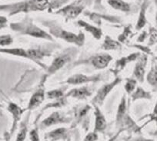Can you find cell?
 <instances>
[{
	"mask_svg": "<svg viewBox=\"0 0 157 141\" xmlns=\"http://www.w3.org/2000/svg\"><path fill=\"white\" fill-rule=\"evenodd\" d=\"M50 31L52 34L59 37V38H63L69 42L75 43L78 45H82L83 43L84 35L83 34H81V33L78 35H76L73 33L66 31V30H63V28L56 26V25H52V27H50Z\"/></svg>",
	"mask_w": 157,
	"mask_h": 141,
	"instance_id": "cell-1",
	"label": "cell"
},
{
	"mask_svg": "<svg viewBox=\"0 0 157 141\" xmlns=\"http://www.w3.org/2000/svg\"><path fill=\"white\" fill-rule=\"evenodd\" d=\"M12 28L16 30H20L24 34H29L31 36L36 37V38H47V39H52L49 34L46 32L43 31V30L36 27L32 23H26V24H13Z\"/></svg>",
	"mask_w": 157,
	"mask_h": 141,
	"instance_id": "cell-2",
	"label": "cell"
},
{
	"mask_svg": "<svg viewBox=\"0 0 157 141\" xmlns=\"http://www.w3.org/2000/svg\"><path fill=\"white\" fill-rule=\"evenodd\" d=\"M111 59V56H109V55H96L92 58L91 62L93 65L96 68H104L108 65Z\"/></svg>",
	"mask_w": 157,
	"mask_h": 141,
	"instance_id": "cell-3",
	"label": "cell"
},
{
	"mask_svg": "<svg viewBox=\"0 0 157 141\" xmlns=\"http://www.w3.org/2000/svg\"><path fill=\"white\" fill-rule=\"evenodd\" d=\"M120 81V79H116L115 81L112 82V83H110V84H109V85H105V86L102 87V88H101L99 91H98V94H97V95H96V99H95V101L101 103V102H102V100L105 99V97H106L107 94L109 93V91H111L113 88H114L115 85H117V84L119 83Z\"/></svg>",
	"mask_w": 157,
	"mask_h": 141,
	"instance_id": "cell-4",
	"label": "cell"
},
{
	"mask_svg": "<svg viewBox=\"0 0 157 141\" xmlns=\"http://www.w3.org/2000/svg\"><path fill=\"white\" fill-rule=\"evenodd\" d=\"M82 9L83 7L81 5H69L59 11V13H63L67 19H74L80 14Z\"/></svg>",
	"mask_w": 157,
	"mask_h": 141,
	"instance_id": "cell-5",
	"label": "cell"
},
{
	"mask_svg": "<svg viewBox=\"0 0 157 141\" xmlns=\"http://www.w3.org/2000/svg\"><path fill=\"white\" fill-rule=\"evenodd\" d=\"M68 60H69V57L67 55H62V56L57 57L49 67V70H48L49 74H52V73L56 72V70H58L59 69L61 68L67 62Z\"/></svg>",
	"mask_w": 157,
	"mask_h": 141,
	"instance_id": "cell-6",
	"label": "cell"
},
{
	"mask_svg": "<svg viewBox=\"0 0 157 141\" xmlns=\"http://www.w3.org/2000/svg\"><path fill=\"white\" fill-rule=\"evenodd\" d=\"M96 80H98L97 77H88V76L83 75V74H75V75L69 78L67 82L69 84H72V85H78V84L86 83V82L93 81Z\"/></svg>",
	"mask_w": 157,
	"mask_h": 141,
	"instance_id": "cell-7",
	"label": "cell"
},
{
	"mask_svg": "<svg viewBox=\"0 0 157 141\" xmlns=\"http://www.w3.org/2000/svg\"><path fill=\"white\" fill-rule=\"evenodd\" d=\"M45 97V93L43 90H39L37 92L35 93L30 100L29 104V109H33L39 106L42 102L43 101Z\"/></svg>",
	"mask_w": 157,
	"mask_h": 141,
	"instance_id": "cell-8",
	"label": "cell"
},
{
	"mask_svg": "<svg viewBox=\"0 0 157 141\" xmlns=\"http://www.w3.org/2000/svg\"><path fill=\"white\" fill-rule=\"evenodd\" d=\"M90 94H91V93L89 91L88 88L84 87V88H76V89L72 90L69 93L68 95L73 97H77V98H84V97L90 96Z\"/></svg>",
	"mask_w": 157,
	"mask_h": 141,
	"instance_id": "cell-9",
	"label": "cell"
},
{
	"mask_svg": "<svg viewBox=\"0 0 157 141\" xmlns=\"http://www.w3.org/2000/svg\"><path fill=\"white\" fill-rule=\"evenodd\" d=\"M63 121H64V119H63V117L60 116L59 113L55 112L50 117H49L47 119L45 120L43 122V124L44 126H46V127H49V126L52 125V124H58V123L63 122Z\"/></svg>",
	"mask_w": 157,
	"mask_h": 141,
	"instance_id": "cell-10",
	"label": "cell"
},
{
	"mask_svg": "<svg viewBox=\"0 0 157 141\" xmlns=\"http://www.w3.org/2000/svg\"><path fill=\"white\" fill-rule=\"evenodd\" d=\"M78 24H80L81 26L84 27L87 31H90V33H92L93 36L96 38H97V39L100 38L101 36H102V31H101V30L99 29V28H96V27L94 26H92V25H89V24L83 22V21H79V22H78Z\"/></svg>",
	"mask_w": 157,
	"mask_h": 141,
	"instance_id": "cell-11",
	"label": "cell"
},
{
	"mask_svg": "<svg viewBox=\"0 0 157 141\" xmlns=\"http://www.w3.org/2000/svg\"><path fill=\"white\" fill-rule=\"evenodd\" d=\"M0 52H3V53H8V54H11V55H19V56H22V57H25V58H29L27 52L22 49H0Z\"/></svg>",
	"mask_w": 157,
	"mask_h": 141,
	"instance_id": "cell-12",
	"label": "cell"
},
{
	"mask_svg": "<svg viewBox=\"0 0 157 141\" xmlns=\"http://www.w3.org/2000/svg\"><path fill=\"white\" fill-rule=\"evenodd\" d=\"M108 2L109 4H110L112 7L116 9L121 10V11L127 12L130 9L129 4L123 2V1H109Z\"/></svg>",
	"mask_w": 157,
	"mask_h": 141,
	"instance_id": "cell-13",
	"label": "cell"
},
{
	"mask_svg": "<svg viewBox=\"0 0 157 141\" xmlns=\"http://www.w3.org/2000/svg\"><path fill=\"white\" fill-rule=\"evenodd\" d=\"M144 73H145V69H144V65H143V61H140V62L137 63V64L136 65L135 70H134V74H135L136 77L138 78V80L142 82L143 81Z\"/></svg>",
	"mask_w": 157,
	"mask_h": 141,
	"instance_id": "cell-14",
	"label": "cell"
},
{
	"mask_svg": "<svg viewBox=\"0 0 157 141\" xmlns=\"http://www.w3.org/2000/svg\"><path fill=\"white\" fill-rule=\"evenodd\" d=\"M96 130H102L106 126L105 120L104 117L101 114L100 112L97 109V111L96 113Z\"/></svg>",
	"mask_w": 157,
	"mask_h": 141,
	"instance_id": "cell-15",
	"label": "cell"
},
{
	"mask_svg": "<svg viewBox=\"0 0 157 141\" xmlns=\"http://www.w3.org/2000/svg\"><path fill=\"white\" fill-rule=\"evenodd\" d=\"M120 47V45L119 44L118 42H116L113 41L109 37H107L105 40V42H104L103 48L105 50H112V49H119Z\"/></svg>",
	"mask_w": 157,
	"mask_h": 141,
	"instance_id": "cell-16",
	"label": "cell"
},
{
	"mask_svg": "<svg viewBox=\"0 0 157 141\" xmlns=\"http://www.w3.org/2000/svg\"><path fill=\"white\" fill-rule=\"evenodd\" d=\"M9 110L14 116L15 124H16V122L19 120V117H20L21 114V109L15 103H10V105H9Z\"/></svg>",
	"mask_w": 157,
	"mask_h": 141,
	"instance_id": "cell-17",
	"label": "cell"
},
{
	"mask_svg": "<svg viewBox=\"0 0 157 141\" xmlns=\"http://www.w3.org/2000/svg\"><path fill=\"white\" fill-rule=\"evenodd\" d=\"M145 11H146V5H143V7H142L141 12H140V18H139L138 23H137L136 28L137 29H140V28H143V26L146 24V19H145Z\"/></svg>",
	"mask_w": 157,
	"mask_h": 141,
	"instance_id": "cell-18",
	"label": "cell"
},
{
	"mask_svg": "<svg viewBox=\"0 0 157 141\" xmlns=\"http://www.w3.org/2000/svg\"><path fill=\"white\" fill-rule=\"evenodd\" d=\"M148 81L153 86L156 85V67L152 68L151 72L149 74V75H148Z\"/></svg>",
	"mask_w": 157,
	"mask_h": 141,
	"instance_id": "cell-19",
	"label": "cell"
},
{
	"mask_svg": "<svg viewBox=\"0 0 157 141\" xmlns=\"http://www.w3.org/2000/svg\"><path fill=\"white\" fill-rule=\"evenodd\" d=\"M12 42H13V39H12L10 35H2V36H0V45H9Z\"/></svg>",
	"mask_w": 157,
	"mask_h": 141,
	"instance_id": "cell-20",
	"label": "cell"
},
{
	"mask_svg": "<svg viewBox=\"0 0 157 141\" xmlns=\"http://www.w3.org/2000/svg\"><path fill=\"white\" fill-rule=\"evenodd\" d=\"M65 133V129L64 128H59L58 130H56L54 131L51 132L49 133V136L53 139H56V138H59L60 136H63Z\"/></svg>",
	"mask_w": 157,
	"mask_h": 141,
	"instance_id": "cell-21",
	"label": "cell"
},
{
	"mask_svg": "<svg viewBox=\"0 0 157 141\" xmlns=\"http://www.w3.org/2000/svg\"><path fill=\"white\" fill-rule=\"evenodd\" d=\"M63 95V92L59 90H55V91H49L47 94V96L49 98H59L60 97Z\"/></svg>",
	"mask_w": 157,
	"mask_h": 141,
	"instance_id": "cell-22",
	"label": "cell"
},
{
	"mask_svg": "<svg viewBox=\"0 0 157 141\" xmlns=\"http://www.w3.org/2000/svg\"><path fill=\"white\" fill-rule=\"evenodd\" d=\"M136 84V81L133 80H129L126 83V86H125V88H126V91L128 93H130L133 91V89L135 88Z\"/></svg>",
	"mask_w": 157,
	"mask_h": 141,
	"instance_id": "cell-23",
	"label": "cell"
},
{
	"mask_svg": "<svg viewBox=\"0 0 157 141\" xmlns=\"http://www.w3.org/2000/svg\"><path fill=\"white\" fill-rule=\"evenodd\" d=\"M125 111H126V100L125 99H123L121 103L120 104L119 107V111H118V117L121 116V115L124 114Z\"/></svg>",
	"mask_w": 157,
	"mask_h": 141,
	"instance_id": "cell-24",
	"label": "cell"
},
{
	"mask_svg": "<svg viewBox=\"0 0 157 141\" xmlns=\"http://www.w3.org/2000/svg\"><path fill=\"white\" fill-rule=\"evenodd\" d=\"M148 97V94H146V92H145L144 91H143L141 88H139V90L136 91V93L133 95V97L137 98V97Z\"/></svg>",
	"mask_w": 157,
	"mask_h": 141,
	"instance_id": "cell-25",
	"label": "cell"
},
{
	"mask_svg": "<svg viewBox=\"0 0 157 141\" xmlns=\"http://www.w3.org/2000/svg\"><path fill=\"white\" fill-rule=\"evenodd\" d=\"M25 135H26V128H23L18 135L16 141H23L25 138Z\"/></svg>",
	"mask_w": 157,
	"mask_h": 141,
	"instance_id": "cell-26",
	"label": "cell"
},
{
	"mask_svg": "<svg viewBox=\"0 0 157 141\" xmlns=\"http://www.w3.org/2000/svg\"><path fill=\"white\" fill-rule=\"evenodd\" d=\"M30 137H31L32 141H39V136H38L37 131L36 130H32L31 133H30Z\"/></svg>",
	"mask_w": 157,
	"mask_h": 141,
	"instance_id": "cell-27",
	"label": "cell"
},
{
	"mask_svg": "<svg viewBox=\"0 0 157 141\" xmlns=\"http://www.w3.org/2000/svg\"><path fill=\"white\" fill-rule=\"evenodd\" d=\"M96 139H97V136H96V133H90V134L86 137L85 141H95Z\"/></svg>",
	"mask_w": 157,
	"mask_h": 141,
	"instance_id": "cell-28",
	"label": "cell"
},
{
	"mask_svg": "<svg viewBox=\"0 0 157 141\" xmlns=\"http://www.w3.org/2000/svg\"><path fill=\"white\" fill-rule=\"evenodd\" d=\"M7 19L5 17H2V16H0V28H4L6 25Z\"/></svg>",
	"mask_w": 157,
	"mask_h": 141,
	"instance_id": "cell-29",
	"label": "cell"
}]
</instances>
